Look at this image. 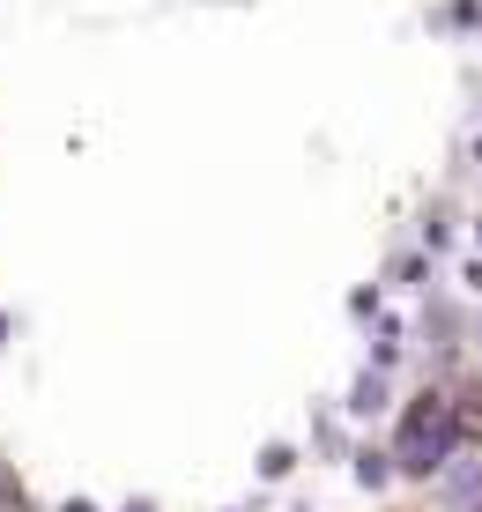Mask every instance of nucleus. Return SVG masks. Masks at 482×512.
<instances>
[{
	"label": "nucleus",
	"mask_w": 482,
	"mask_h": 512,
	"mask_svg": "<svg viewBox=\"0 0 482 512\" xmlns=\"http://www.w3.org/2000/svg\"><path fill=\"white\" fill-rule=\"evenodd\" d=\"M453 446H460V416H453V401L445 394H423L416 409L401 416V438H394V461L408 475H431L453 461Z\"/></svg>",
	"instance_id": "nucleus-1"
}]
</instances>
